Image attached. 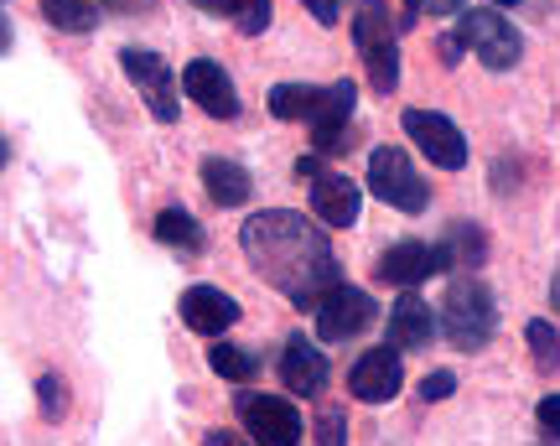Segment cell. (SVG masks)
Returning a JSON list of instances; mask_svg holds the SVG:
<instances>
[{
  "label": "cell",
  "mask_w": 560,
  "mask_h": 446,
  "mask_svg": "<svg viewBox=\"0 0 560 446\" xmlns=\"http://www.w3.org/2000/svg\"><path fill=\"white\" fill-rule=\"evenodd\" d=\"M120 68H125V79L145 94V104H151V115L161 125L177 120V73H172V62L156 58V52H140V47H125Z\"/></svg>",
  "instance_id": "8"
},
{
  "label": "cell",
  "mask_w": 560,
  "mask_h": 446,
  "mask_svg": "<svg viewBox=\"0 0 560 446\" xmlns=\"http://www.w3.org/2000/svg\"><path fill=\"white\" fill-rule=\"evenodd\" d=\"M452 389H457V374H452V368H436V374H425V379H420V400L431 406V400H446Z\"/></svg>",
  "instance_id": "28"
},
{
  "label": "cell",
  "mask_w": 560,
  "mask_h": 446,
  "mask_svg": "<svg viewBox=\"0 0 560 446\" xmlns=\"http://www.w3.org/2000/svg\"><path fill=\"white\" fill-rule=\"evenodd\" d=\"M363 5H369V11H380L395 32H410V26H416V16H420L416 0H363Z\"/></svg>",
  "instance_id": "26"
},
{
  "label": "cell",
  "mask_w": 560,
  "mask_h": 446,
  "mask_svg": "<svg viewBox=\"0 0 560 446\" xmlns=\"http://www.w3.org/2000/svg\"><path fill=\"white\" fill-rule=\"evenodd\" d=\"M182 322L202 332V338H219V332L240 322V302L219 285H192V291H182Z\"/></svg>",
  "instance_id": "13"
},
{
  "label": "cell",
  "mask_w": 560,
  "mask_h": 446,
  "mask_svg": "<svg viewBox=\"0 0 560 446\" xmlns=\"http://www.w3.org/2000/svg\"><path fill=\"white\" fill-rule=\"evenodd\" d=\"M405 385V368H400V348H369L353 374H348V395L363 400V406H384V400H395Z\"/></svg>",
  "instance_id": "11"
},
{
  "label": "cell",
  "mask_w": 560,
  "mask_h": 446,
  "mask_svg": "<svg viewBox=\"0 0 560 446\" xmlns=\"http://www.w3.org/2000/svg\"><path fill=\"white\" fill-rule=\"evenodd\" d=\"M322 94L327 89H312V83H276L270 89V115L276 120H312L322 109Z\"/></svg>",
  "instance_id": "19"
},
{
  "label": "cell",
  "mask_w": 560,
  "mask_h": 446,
  "mask_svg": "<svg viewBox=\"0 0 560 446\" xmlns=\"http://www.w3.org/2000/svg\"><path fill=\"white\" fill-rule=\"evenodd\" d=\"M493 322H499V312H493V291H488L478 275H462V281H452L446 302H441V332L452 338V348H462V353H478V348H488Z\"/></svg>",
  "instance_id": "2"
},
{
  "label": "cell",
  "mask_w": 560,
  "mask_h": 446,
  "mask_svg": "<svg viewBox=\"0 0 560 446\" xmlns=\"http://www.w3.org/2000/svg\"><path fill=\"white\" fill-rule=\"evenodd\" d=\"M317 446H348V415L338 406H327L317 415Z\"/></svg>",
  "instance_id": "27"
},
{
  "label": "cell",
  "mask_w": 560,
  "mask_h": 446,
  "mask_svg": "<svg viewBox=\"0 0 560 446\" xmlns=\"http://www.w3.org/2000/svg\"><path fill=\"white\" fill-rule=\"evenodd\" d=\"M202 187H208V198L219 208H240V203H249V192H255L249 172H244L240 162H229V156H208V162H202Z\"/></svg>",
  "instance_id": "18"
},
{
  "label": "cell",
  "mask_w": 560,
  "mask_h": 446,
  "mask_svg": "<svg viewBox=\"0 0 560 446\" xmlns=\"http://www.w3.org/2000/svg\"><path fill=\"white\" fill-rule=\"evenodd\" d=\"M202 11H213V16H234V0H192Z\"/></svg>",
  "instance_id": "33"
},
{
  "label": "cell",
  "mask_w": 560,
  "mask_h": 446,
  "mask_svg": "<svg viewBox=\"0 0 560 446\" xmlns=\"http://www.w3.org/2000/svg\"><path fill=\"white\" fill-rule=\"evenodd\" d=\"M208 368L219 374V379H229V385H249L255 374H260V359L249 353V348H208Z\"/></svg>",
  "instance_id": "21"
},
{
  "label": "cell",
  "mask_w": 560,
  "mask_h": 446,
  "mask_svg": "<svg viewBox=\"0 0 560 446\" xmlns=\"http://www.w3.org/2000/svg\"><path fill=\"white\" fill-rule=\"evenodd\" d=\"M535 415H540L545 436H560V395H545V400H540V410H535Z\"/></svg>",
  "instance_id": "29"
},
{
  "label": "cell",
  "mask_w": 560,
  "mask_h": 446,
  "mask_svg": "<svg viewBox=\"0 0 560 446\" xmlns=\"http://www.w3.org/2000/svg\"><path fill=\"white\" fill-rule=\"evenodd\" d=\"M369 192L380 198V203L400 208V213H420V208L431 203V183L416 172V162L405 156L400 145H380L374 156H369Z\"/></svg>",
  "instance_id": "3"
},
{
  "label": "cell",
  "mask_w": 560,
  "mask_h": 446,
  "mask_svg": "<svg viewBox=\"0 0 560 446\" xmlns=\"http://www.w3.org/2000/svg\"><path fill=\"white\" fill-rule=\"evenodd\" d=\"M436 332H441V317L431 312V302H420L416 291H405L400 302L389 306V348L416 353V348H431Z\"/></svg>",
  "instance_id": "14"
},
{
  "label": "cell",
  "mask_w": 560,
  "mask_h": 446,
  "mask_svg": "<svg viewBox=\"0 0 560 446\" xmlns=\"http://www.w3.org/2000/svg\"><path fill=\"white\" fill-rule=\"evenodd\" d=\"M244 255L255 265V275L265 285H276L291 306H312L317 312L327 291L342 285L338 255L317 223H306V213L291 208H265L244 223Z\"/></svg>",
  "instance_id": "1"
},
{
  "label": "cell",
  "mask_w": 560,
  "mask_h": 446,
  "mask_svg": "<svg viewBox=\"0 0 560 446\" xmlns=\"http://www.w3.org/2000/svg\"><path fill=\"white\" fill-rule=\"evenodd\" d=\"M37 406H42L47 421H62V415H68V385H62L58 374H47V379L37 385Z\"/></svg>",
  "instance_id": "25"
},
{
  "label": "cell",
  "mask_w": 560,
  "mask_h": 446,
  "mask_svg": "<svg viewBox=\"0 0 560 446\" xmlns=\"http://www.w3.org/2000/svg\"><path fill=\"white\" fill-rule=\"evenodd\" d=\"M182 89H187V99L198 104L202 115H213V120H234V115H240V89H234V79H229L213 58L187 62V68H182Z\"/></svg>",
  "instance_id": "12"
},
{
  "label": "cell",
  "mask_w": 560,
  "mask_h": 446,
  "mask_svg": "<svg viewBox=\"0 0 560 446\" xmlns=\"http://www.w3.org/2000/svg\"><path fill=\"white\" fill-rule=\"evenodd\" d=\"M301 5H306V16H317L322 26H332V21L342 16V5H338V0H301Z\"/></svg>",
  "instance_id": "30"
},
{
  "label": "cell",
  "mask_w": 560,
  "mask_h": 446,
  "mask_svg": "<svg viewBox=\"0 0 560 446\" xmlns=\"http://www.w3.org/2000/svg\"><path fill=\"white\" fill-rule=\"evenodd\" d=\"M353 104H359V89L342 79L332 83L327 94H322V109L312 115V141H317V151H342V145H353L348 141V120H353Z\"/></svg>",
  "instance_id": "15"
},
{
  "label": "cell",
  "mask_w": 560,
  "mask_h": 446,
  "mask_svg": "<svg viewBox=\"0 0 560 446\" xmlns=\"http://www.w3.org/2000/svg\"><path fill=\"white\" fill-rule=\"evenodd\" d=\"M441 62H446V68L462 62V37H441Z\"/></svg>",
  "instance_id": "32"
},
{
  "label": "cell",
  "mask_w": 560,
  "mask_h": 446,
  "mask_svg": "<svg viewBox=\"0 0 560 446\" xmlns=\"http://www.w3.org/2000/svg\"><path fill=\"white\" fill-rule=\"evenodd\" d=\"M296 177H301V183H317V177H322V162H317V156H301V162H296Z\"/></svg>",
  "instance_id": "31"
},
{
  "label": "cell",
  "mask_w": 560,
  "mask_h": 446,
  "mask_svg": "<svg viewBox=\"0 0 560 446\" xmlns=\"http://www.w3.org/2000/svg\"><path fill=\"white\" fill-rule=\"evenodd\" d=\"M312 208H317L322 223L348 228V223H359L363 192H359V183H353V177H342V172H322L317 183H312Z\"/></svg>",
  "instance_id": "16"
},
{
  "label": "cell",
  "mask_w": 560,
  "mask_h": 446,
  "mask_svg": "<svg viewBox=\"0 0 560 446\" xmlns=\"http://www.w3.org/2000/svg\"><path fill=\"white\" fill-rule=\"evenodd\" d=\"M234 26L244 37H260L270 26V0H234Z\"/></svg>",
  "instance_id": "24"
},
{
  "label": "cell",
  "mask_w": 560,
  "mask_h": 446,
  "mask_svg": "<svg viewBox=\"0 0 560 446\" xmlns=\"http://www.w3.org/2000/svg\"><path fill=\"white\" fill-rule=\"evenodd\" d=\"M208 446H244L234 431H208Z\"/></svg>",
  "instance_id": "34"
},
{
  "label": "cell",
  "mask_w": 560,
  "mask_h": 446,
  "mask_svg": "<svg viewBox=\"0 0 560 446\" xmlns=\"http://www.w3.org/2000/svg\"><path fill=\"white\" fill-rule=\"evenodd\" d=\"M405 136L420 145V156L431 166H441V172H457V166H467V141H462V130L446 115H436V109H405Z\"/></svg>",
  "instance_id": "7"
},
{
  "label": "cell",
  "mask_w": 560,
  "mask_h": 446,
  "mask_svg": "<svg viewBox=\"0 0 560 446\" xmlns=\"http://www.w3.org/2000/svg\"><path fill=\"white\" fill-rule=\"evenodd\" d=\"M457 37H462V47H472V58H478L482 68H493V73L514 68V62H520V52H524V37L514 32V21H503L499 11H488V5L462 11V16H457Z\"/></svg>",
  "instance_id": "4"
},
{
  "label": "cell",
  "mask_w": 560,
  "mask_h": 446,
  "mask_svg": "<svg viewBox=\"0 0 560 446\" xmlns=\"http://www.w3.org/2000/svg\"><path fill=\"white\" fill-rule=\"evenodd\" d=\"M42 16L52 21L58 32H94L100 26V11L89 0H42Z\"/></svg>",
  "instance_id": "22"
},
{
  "label": "cell",
  "mask_w": 560,
  "mask_h": 446,
  "mask_svg": "<svg viewBox=\"0 0 560 446\" xmlns=\"http://www.w3.org/2000/svg\"><path fill=\"white\" fill-rule=\"evenodd\" d=\"M156 239L172 244V249H187V255H198V249H202V228H198V219H192L187 208H166V213L156 219Z\"/></svg>",
  "instance_id": "20"
},
{
  "label": "cell",
  "mask_w": 560,
  "mask_h": 446,
  "mask_svg": "<svg viewBox=\"0 0 560 446\" xmlns=\"http://www.w3.org/2000/svg\"><path fill=\"white\" fill-rule=\"evenodd\" d=\"M457 265V255H452V244H420V239H405V244H389L380 255V265H374V275L389 285H420L431 281V275H446Z\"/></svg>",
  "instance_id": "6"
},
{
  "label": "cell",
  "mask_w": 560,
  "mask_h": 446,
  "mask_svg": "<svg viewBox=\"0 0 560 446\" xmlns=\"http://www.w3.org/2000/svg\"><path fill=\"white\" fill-rule=\"evenodd\" d=\"M240 421L255 446H296L301 442V415L291 400L280 395H240Z\"/></svg>",
  "instance_id": "9"
},
{
  "label": "cell",
  "mask_w": 560,
  "mask_h": 446,
  "mask_svg": "<svg viewBox=\"0 0 560 446\" xmlns=\"http://www.w3.org/2000/svg\"><path fill=\"white\" fill-rule=\"evenodd\" d=\"M374 296L369 291H359V285H348L342 281L338 291H327L317 306V332H322V343H348V338H359L363 327L374 322Z\"/></svg>",
  "instance_id": "10"
},
{
  "label": "cell",
  "mask_w": 560,
  "mask_h": 446,
  "mask_svg": "<svg viewBox=\"0 0 560 446\" xmlns=\"http://www.w3.org/2000/svg\"><path fill=\"white\" fill-rule=\"evenodd\" d=\"M488 5H514V0H488Z\"/></svg>",
  "instance_id": "35"
},
{
  "label": "cell",
  "mask_w": 560,
  "mask_h": 446,
  "mask_svg": "<svg viewBox=\"0 0 560 446\" xmlns=\"http://www.w3.org/2000/svg\"><path fill=\"white\" fill-rule=\"evenodd\" d=\"M524 343H529V353H535V368L540 374H556L560 368V338L550 322H529L524 327Z\"/></svg>",
  "instance_id": "23"
},
{
  "label": "cell",
  "mask_w": 560,
  "mask_h": 446,
  "mask_svg": "<svg viewBox=\"0 0 560 446\" xmlns=\"http://www.w3.org/2000/svg\"><path fill=\"white\" fill-rule=\"evenodd\" d=\"M280 379L291 395H322L327 385V359H322V348H312L306 338H291L285 353H280Z\"/></svg>",
  "instance_id": "17"
},
{
  "label": "cell",
  "mask_w": 560,
  "mask_h": 446,
  "mask_svg": "<svg viewBox=\"0 0 560 446\" xmlns=\"http://www.w3.org/2000/svg\"><path fill=\"white\" fill-rule=\"evenodd\" d=\"M353 37H359V52H363V68H369V89L374 94H395L400 83V32L363 5L359 21H353Z\"/></svg>",
  "instance_id": "5"
}]
</instances>
